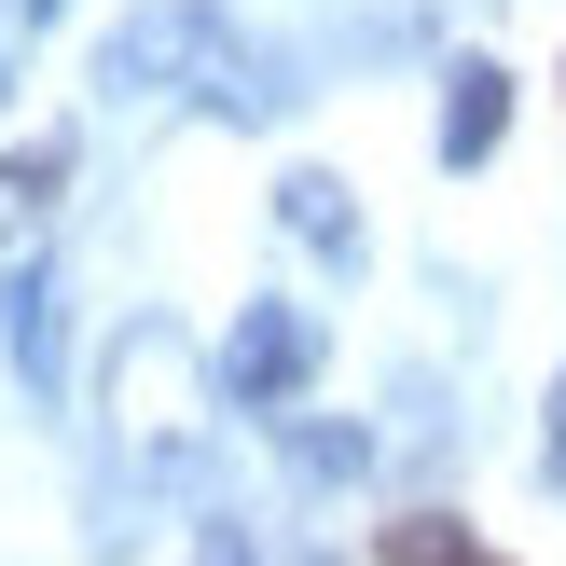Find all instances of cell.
Listing matches in <instances>:
<instances>
[{"label": "cell", "mask_w": 566, "mask_h": 566, "mask_svg": "<svg viewBox=\"0 0 566 566\" xmlns=\"http://www.w3.org/2000/svg\"><path fill=\"white\" fill-rule=\"evenodd\" d=\"M55 180H70V138H42V153H0V235H28V221L55 208Z\"/></svg>", "instance_id": "obj_7"}, {"label": "cell", "mask_w": 566, "mask_h": 566, "mask_svg": "<svg viewBox=\"0 0 566 566\" xmlns=\"http://www.w3.org/2000/svg\"><path fill=\"white\" fill-rule=\"evenodd\" d=\"M553 484H566V374H553Z\"/></svg>", "instance_id": "obj_10"}, {"label": "cell", "mask_w": 566, "mask_h": 566, "mask_svg": "<svg viewBox=\"0 0 566 566\" xmlns=\"http://www.w3.org/2000/svg\"><path fill=\"white\" fill-rule=\"evenodd\" d=\"M304 374H318V318H304V304H249L235 346H221V387H235L249 415H291Z\"/></svg>", "instance_id": "obj_2"}, {"label": "cell", "mask_w": 566, "mask_h": 566, "mask_svg": "<svg viewBox=\"0 0 566 566\" xmlns=\"http://www.w3.org/2000/svg\"><path fill=\"white\" fill-rule=\"evenodd\" d=\"M497 138H512V70L497 55H457V83H442V166H484Z\"/></svg>", "instance_id": "obj_3"}, {"label": "cell", "mask_w": 566, "mask_h": 566, "mask_svg": "<svg viewBox=\"0 0 566 566\" xmlns=\"http://www.w3.org/2000/svg\"><path fill=\"white\" fill-rule=\"evenodd\" d=\"M14 14H70V0H14Z\"/></svg>", "instance_id": "obj_11"}, {"label": "cell", "mask_w": 566, "mask_h": 566, "mask_svg": "<svg viewBox=\"0 0 566 566\" xmlns=\"http://www.w3.org/2000/svg\"><path fill=\"white\" fill-rule=\"evenodd\" d=\"M0 97H14V70H0Z\"/></svg>", "instance_id": "obj_12"}, {"label": "cell", "mask_w": 566, "mask_h": 566, "mask_svg": "<svg viewBox=\"0 0 566 566\" xmlns=\"http://www.w3.org/2000/svg\"><path fill=\"white\" fill-rule=\"evenodd\" d=\"M291 457L318 470V484H346V470H374V429H291Z\"/></svg>", "instance_id": "obj_8"}, {"label": "cell", "mask_w": 566, "mask_h": 566, "mask_svg": "<svg viewBox=\"0 0 566 566\" xmlns=\"http://www.w3.org/2000/svg\"><path fill=\"white\" fill-rule=\"evenodd\" d=\"M374 566H512V553H484L457 512H401V525H374Z\"/></svg>", "instance_id": "obj_6"}, {"label": "cell", "mask_w": 566, "mask_h": 566, "mask_svg": "<svg viewBox=\"0 0 566 566\" xmlns=\"http://www.w3.org/2000/svg\"><path fill=\"white\" fill-rule=\"evenodd\" d=\"M276 221H291L318 263H359V208H346V180H332V166H291V180H276Z\"/></svg>", "instance_id": "obj_4"}, {"label": "cell", "mask_w": 566, "mask_h": 566, "mask_svg": "<svg viewBox=\"0 0 566 566\" xmlns=\"http://www.w3.org/2000/svg\"><path fill=\"white\" fill-rule=\"evenodd\" d=\"M0 304H14V318H0V332H14V374H28V387H55V374H70V318H55V276H42V263H14V291H0Z\"/></svg>", "instance_id": "obj_5"}, {"label": "cell", "mask_w": 566, "mask_h": 566, "mask_svg": "<svg viewBox=\"0 0 566 566\" xmlns=\"http://www.w3.org/2000/svg\"><path fill=\"white\" fill-rule=\"evenodd\" d=\"M111 442H125L138 470H180V442H193V346L166 318H138L125 346H111Z\"/></svg>", "instance_id": "obj_1"}, {"label": "cell", "mask_w": 566, "mask_h": 566, "mask_svg": "<svg viewBox=\"0 0 566 566\" xmlns=\"http://www.w3.org/2000/svg\"><path fill=\"white\" fill-rule=\"evenodd\" d=\"M208 566H249V539H235V525H208Z\"/></svg>", "instance_id": "obj_9"}]
</instances>
